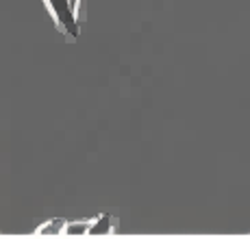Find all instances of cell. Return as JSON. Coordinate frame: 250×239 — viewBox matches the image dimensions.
<instances>
[{"mask_svg": "<svg viewBox=\"0 0 250 239\" xmlns=\"http://www.w3.org/2000/svg\"><path fill=\"white\" fill-rule=\"evenodd\" d=\"M50 11L55 13L59 26L63 28L68 35L76 37L79 35V22H76V7L72 4V0H46Z\"/></svg>", "mask_w": 250, "mask_h": 239, "instance_id": "cell-1", "label": "cell"}, {"mask_svg": "<svg viewBox=\"0 0 250 239\" xmlns=\"http://www.w3.org/2000/svg\"><path fill=\"white\" fill-rule=\"evenodd\" d=\"M111 231H113V218H111V215H103V218H98L96 222L89 224L87 235H91V237H104V235H109Z\"/></svg>", "mask_w": 250, "mask_h": 239, "instance_id": "cell-2", "label": "cell"}, {"mask_svg": "<svg viewBox=\"0 0 250 239\" xmlns=\"http://www.w3.org/2000/svg\"><path fill=\"white\" fill-rule=\"evenodd\" d=\"M63 233H65V222L57 218V219H52V222L44 224V226H40L37 235H48V237H52V235H63Z\"/></svg>", "mask_w": 250, "mask_h": 239, "instance_id": "cell-3", "label": "cell"}, {"mask_svg": "<svg viewBox=\"0 0 250 239\" xmlns=\"http://www.w3.org/2000/svg\"><path fill=\"white\" fill-rule=\"evenodd\" d=\"M89 224L87 222H74V224H65V235L68 237H79V235H87Z\"/></svg>", "mask_w": 250, "mask_h": 239, "instance_id": "cell-4", "label": "cell"}, {"mask_svg": "<svg viewBox=\"0 0 250 239\" xmlns=\"http://www.w3.org/2000/svg\"><path fill=\"white\" fill-rule=\"evenodd\" d=\"M72 4H74V7H76V4H79V0H72Z\"/></svg>", "mask_w": 250, "mask_h": 239, "instance_id": "cell-5", "label": "cell"}]
</instances>
